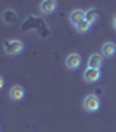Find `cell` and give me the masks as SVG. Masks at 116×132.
<instances>
[{
  "label": "cell",
  "instance_id": "obj_13",
  "mask_svg": "<svg viewBox=\"0 0 116 132\" xmlns=\"http://www.w3.org/2000/svg\"><path fill=\"white\" fill-rule=\"evenodd\" d=\"M111 25H113V28L116 30V12L113 14V18H111Z\"/></svg>",
  "mask_w": 116,
  "mask_h": 132
},
{
  "label": "cell",
  "instance_id": "obj_2",
  "mask_svg": "<svg viewBox=\"0 0 116 132\" xmlns=\"http://www.w3.org/2000/svg\"><path fill=\"white\" fill-rule=\"evenodd\" d=\"M83 109L86 113H97L100 109V99L95 93H88L83 99Z\"/></svg>",
  "mask_w": 116,
  "mask_h": 132
},
{
  "label": "cell",
  "instance_id": "obj_8",
  "mask_svg": "<svg viewBox=\"0 0 116 132\" xmlns=\"http://www.w3.org/2000/svg\"><path fill=\"white\" fill-rule=\"evenodd\" d=\"M84 16H86V11L74 9V11H70V14H69V21L76 27V25H79V23H83V21H84Z\"/></svg>",
  "mask_w": 116,
  "mask_h": 132
},
{
  "label": "cell",
  "instance_id": "obj_6",
  "mask_svg": "<svg viewBox=\"0 0 116 132\" xmlns=\"http://www.w3.org/2000/svg\"><path fill=\"white\" fill-rule=\"evenodd\" d=\"M100 69H84V72H83V79L86 83H97L99 79H100Z\"/></svg>",
  "mask_w": 116,
  "mask_h": 132
},
{
  "label": "cell",
  "instance_id": "obj_5",
  "mask_svg": "<svg viewBox=\"0 0 116 132\" xmlns=\"http://www.w3.org/2000/svg\"><path fill=\"white\" fill-rule=\"evenodd\" d=\"M102 62H104V56H102L100 53H93V55L88 56L86 67H88V69H100V67H102Z\"/></svg>",
  "mask_w": 116,
  "mask_h": 132
},
{
  "label": "cell",
  "instance_id": "obj_9",
  "mask_svg": "<svg viewBox=\"0 0 116 132\" xmlns=\"http://www.w3.org/2000/svg\"><path fill=\"white\" fill-rule=\"evenodd\" d=\"M56 2L55 0H42L41 4H39V11H41L42 14H53L55 11H56Z\"/></svg>",
  "mask_w": 116,
  "mask_h": 132
},
{
  "label": "cell",
  "instance_id": "obj_4",
  "mask_svg": "<svg viewBox=\"0 0 116 132\" xmlns=\"http://www.w3.org/2000/svg\"><path fill=\"white\" fill-rule=\"evenodd\" d=\"M9 99L14 101V102L23 101V99H25V88H23L21 85H12L11 90H9Z\"/></svg>",
  "mask_w": 116,
  "mask_h": 132
},
{
  "label": "cell",
  "instance_id": "obj_11",
  "mask_svg": "<svg viewBox=\"0 0 116 132\" xmlns=\"http://www.w3.org/2000/svg\"><path fill=\"white\" fill-rule=\"evenodd\" d=\"M97 20H99V14H97V11H95V9H88V11H86L84 21H86L88 25H93V23H95Z\"/></svg>",
  "mask_w": 116,
  "mask_h": 132
},
{
  "label": "cell",
  "instance_id": "obj_1",
  "mask_svg": "<svg viewBox=\"0 0 116 132\" xmlns=\"http://www.w3.org/2000/svg\"><path fill=\"white\" fill-rule=\"evenodd\" d=\"M2 48H4V53H5V55L16 56V55H20L21 51L25 50V44H23V41H20V39H7V41H4Z\"/></svg>",
  "mask_w": 116,
  "mask_h": 132
},
{
  "label": "cell",
  "instance_id": "obj_12",
  "mask_svg": "<svg viewBox=\"0 0 116 132\" xmlns=\"http://www.w3.org/2000/svg\"><path fill=\"white\" fill-rule=\"evenodd\" d=\"M90 28H92V25H88L86 21H83V23H79V25H76V27H74V30L77 32V34H86Z\"/></svg>",
  "mask_w": 116,
  "mask_h": 132
},
{
  "label": "cell",
  "instance_id": "obj_10",
  "mask_svg": "<svg viewBox=\"0 0 116 132\" xmlns=\"http://www.w3.org/2000/svg\"><path fill=\"white\" fill-rule=\"evenodd\" d=\"M2 21H4L5 25H12V23H16V21H18V14H16V11H14V9H4V11H2Z\"/></svg>",
  "mask_w": 116,
  "mask_h": 132
},
{
  "label": "cell",
  "instance_id": "obj_14",
  "mask_svg": "<svg viewBox=\"0 0 116 132\" xmlns=\"http://www.w3.org/2000/svg\"><path fill=\"white\" fill-rule=\"evenodd\" d=\"M4 85H5V81H4V76H2V74H0V90H2V88H4Z\"/></svg>",
  "mask_w": 116,
  "mask_h": 132
},
{
  "label": "cell",
  "instance_id": "obj_3",
  "mask_svg": "<svg viewBox=\"0 0 116 132\" xmlns=\"http://www.w3.org/2000/svg\"><path fill=\"white\" fill-rule=\"evenodd\" d=\"M81 55H77V53H70V55H67V58H65V67L69 69V71H76V69H79L81 67Z\"/></svg>",
  "mask_w": 116,
  "mask_h": 132
},
{
  "label": "cell",
  "instance_id": "obj_7",
  "mask_svg": "<svg viewBox=\"0 0 116 132\" xmlns=\"http://www.w3.org/2000/svg\"><path fill=\"white\" fill-rule=\"evenodd\" d=\"M100 55H102L104 58H113L116 55V44L111 42V41L104 42V44L100 46Z\"/></svg>",
  "mask_w": 116,
  "mask_h": 132
}]
</instances>
